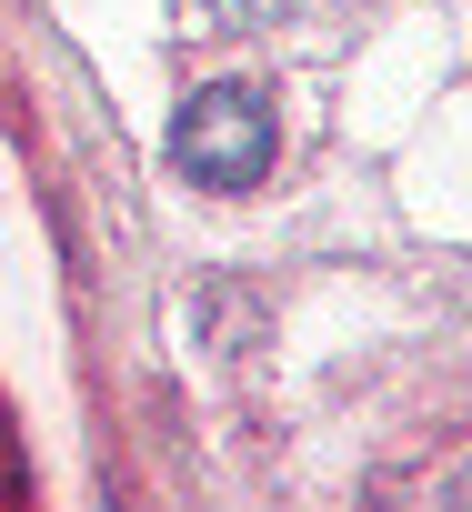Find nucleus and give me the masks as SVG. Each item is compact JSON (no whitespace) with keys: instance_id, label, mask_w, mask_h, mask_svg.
I'll list each match as a JSON object with an SVG mask.
<instances>
[{"instance_id":"nucleus-2","label":"nucleus","mask_w":472,"mask_h":512,"mask_svg":"<svg viewBox=\"0 0 472 512\" xmlns=\"http://www.w3.org/2000/svg\"><path fill=\"white\" fill-rule=\"evenodd\" d=\"M282 11H292V0H181V31H262Z\"/></svg>"},{"instance_id":"nucleus-1","label":"nucleus","mask_w":472,"mask_h":512,"mask_svg":"<svg viewBox=\"0 0 472 512\" xmlns=\"http://www.w3.org/2000/svg\"><path fill=\"white\" fill-rule=\"evenodd\" d=\"M272 151H282V121H272L262 81H211L171 121V171L201 181V191H252L272 171Z\"/></svg>"}]
</instances>
